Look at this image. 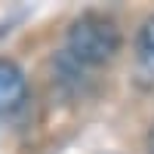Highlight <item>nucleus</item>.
I'll return each instance as SVG.
<instances>
[{
    "label": "nucleus",
    "mask_w": 154,
    "mask_h": 154,
    "mask_svg": "<svg viewBox=\"0 0 154 154\" xmlns=\"http://www.w3.org/2000/svg\"><path fill=\"white\" fill-rule=\"evenodd\" d=\"M117 46H120L117 25L105 16H99V12H86V16H80L71 25L65 53L80 68H99V65L114 59Z\"/></svg>",
    "instance_id": "nucleus-1"
},
{
    "label": "nucleus",
    "mask_w": 154,
    "mask_h": 154,
    "mask_svg": "<svg viewBox=\"0 0 154 154\" xmlns=\"http://www.w3.org/2000/svg\"><path fill=\"white\" fill-rule=\"evenodd\" d=\"M25 96H28V80H25L22 68L9 59H0V114L22 108Z\"/></svg>",
    "instance_id": "nucleus-2"
},
{
    "label": "nucleus",
    "mask_w": 154,
    "mask_h": 154,
    "mask_svg": "<svg viewBox=\"0 0 154 154\" xmlns=\"http://www.w3.org/2000/svg\"><path fill=\"white\" fill-rule=\"evenodd\" d=\"M136 49H139V65H142L148 74H154V19H148L139 31V40H136Z\"/></svg>",
    "instance_id": "nucleus-3"
},
{
    "label": "nucleus",
    "mask_w": 154,
    "mask_h": 154,
    "mask_svg": "<svg viewBox=\"0 0 154 154\" xmlns=\"http://www.w3.org/2000/svg\"><path fill=\"white\" fill-rule=\"evenodd\" d=\"M148 145H151V154H154V130H151V136H148Z\"/></svg>",
    "instance_id": "nucleus-4"
}]
</instances>
